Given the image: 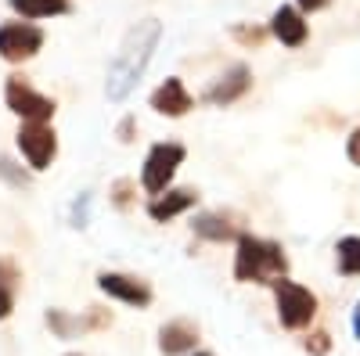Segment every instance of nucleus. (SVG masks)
I'll list each match as a JSON object with an SVG mask.
<instances>
[{"instance_id": "obj_8", "label": "nucleus", "mask_w": 360, "mask_h": 356, "mask_svg": "<svg viewBox=\"0 0 360 356\" xmlns=\"http://www.w3.org/2000/svg\"><path fill=\"white\" fill-rule=\"evenodd\" d=\"M98 288L108 295V299L115 303H127V306H152V288H148V281L134 277V274H119V270H101L98 274Z\"/></svg>"}, {"instance_id": "obj_1", "label": "nucleus", "mask_w": 360, "mask_h": 356, "mask_svg": "<svg viewBox=\"0 0 360 356\" xmlns=\"http://www.w3.org/2000/svg\"><path fill=\"white\" fill-rule=\"evenodd\" d=\"M159 44H162V22L159 18H141L127 29V37L119 40L112 62H108V72H105V98L112 105H123L137 91V83L144 79Z\"/></svg>"}, {"instance_id": "obj_26", "label": "nucleus", "mask_w": 360, "mask_h": 356, "mask_svg": "<svg viewBox=\"0 0 360 356\" xmlns=\"http://www.w3.org/2000/svg\"><path fill=\"white\" fill-rule=\"evenodd\" d=\"M328 4H332V0H295V8L303 11V15H314V11H321Z\"/></svg>"}, {"instance_id": "obj_20", "label": "nucleus", "mask_w": 360, "mask_h": 356, "mask_svg": "<svg viewBox=\"0 0 360 356\" xmlns=\"http://www.w3.org/2000/svg\"><path fill=\"white\" fill-rule=\"evenodd\" d=\"M234 40L245 44V47H259L266 40V29H259V25H234Z\"/></svg>"}, {"instance_id": "obj_6", "label": "nucleus", "mask_w": 360, "mask_h": 356, "mask_svg": "<svg viewBox=\"0 0 360 356\" xmlns=\"http://www.w3.org/2000/svg\"><path fill=\"white\" fill-rule=\"evenodd\" d=\"M44 51V29L33 22H4L0 25V58L8 65H22Z\"/></svg>"}, {"instance_id": "obj_19", "label": "nucleus", "mask_w": 360, "mask_h": 356, "mask_svg": "<svg viewBox=\"0 0 360 356\" xmlns=\"http://www.w3.org/2000/svg\"><path fill=\"white\" fill-rule=\"evenodd\" d=\"M134 191H137L134 180H115L112 184V205H115V209H130V205H134Z\"/></svg>"}, {"instance_id": "obj_14", "label": "nucleus", "mask_w": 360, "mask_h": 356, "mask_svg": "<svg viewBox=\"0 0 360 356\" xmlns=\"http://www.w3.org/2000/svg\"><path fill=\"white\" fill-rule=\"evenodd\" d=\"M195 234L202 237V242H238V237H242V234H238V227L224 216V213H202V216H195Z\"/></svg>"}, {"instance_id": "obj_12", "label": "nucleus", "mask_w": 360, "mask_h": 356, "mask_svg": "<svg viewBox=\"0 0 360 356\" xmlns=\"http://www.w3.org/2000/svg\"><path fill=\"white\" fill-rule=\"evenodd\" d=\"M270 33H274L285 47H303L307 37H310V25H307V18H303L299 8L281 4L274 15H270Z\"/></svg>"}, {"instance_id": "obj_4", "label": "nucleus", "mask_w": 360, "mask_h": 356, "mask_svg": "<svg viewBox=\"0 0 360 356\" xmlns=\"http://www.w3.org/2000/svg\"><path fill=\"white\" fill-rule=\"evenodd\" d=\"M274 303H278V320L288 331H303L310 328V320L317 317V295L303 284H295L288 277H281L274 284Z\"/></svg>"}, {"instance_id": "obj_29", "label": "nucleus", "mask_w": 360, "mask_h": 356, "mask_svg": "<svg viewBox=\"0 0 360 356\" xmlns=\"http://www.w3.org/2000/svg\"><path fill=\"white\" fill-rule=\"evenodd\" d=\"M65 356H79V352H65Z\"/></svg>"}, {"instance_id": "obj_11", "label": "nucleus", "mask_w": 360, "mask_h": 356, "mask_svg": "<svg viewBox=\"0 0 360 356\" xmlns=\"http://www.w3.org/2000/svg\"><path fill=\"white\" fill-rule=\"evenodd\" d=\"M195 345H198V328L184 317L166 320L159 328V352L162 356H191Z\"/></svg>"}, {"instance_id": "obj_15", "label": "nucleus", "mask_w": 360, "mask_h": 356, "mask_svg": "<svg viewBox=\"0 0 360 356\" xmlns=\"http://www.w3.org/2000/svg\"><path fill=\"white\" fill-rule=\"evenodd\" d=\"M11 4V11L15 15H22V18H58V15H69L72 11V4L69 0H8Z\"/></svg>"}, {"instance_id": "obj_17", "label": "nucleus", "mask_w": 360, "mask_h": 356, "mask_svg": "<svg viewBox=\"0 0 360 356\" xmlns=\"http://www.w3.org/2000/svg\"><path fill=\"white\" fill-rule=\"evenodd\" d=\"M47 328L58 335V338H76L86 331V320L83 317H72L65 310H47Z\"/></svg>"}, {"instance_id": "obj_22", "label": "nucleus", "mask_w": 360, "mask_h": 356, "mask_svg": "<svg viewBox=\"0 0 360 356\" xmlns=\"http://www.w3.org/2000/svg\"><path fill=\"white\" fill-rule=\"evenodd\" d=\"M328 349H332V335H328V331H314V335L307 338V352H310V356H324Z\"/></svg>"}, {"instance_id": "obj_27", "label": "nucleus", "mask_w": 360, "mask_h": 356, "mask_svg": "<svg viewBox=\"0 0 360 356\" xmlns=\"http://www.w3.org/2000/svg\"><path fill=\"white\" fill-rule=\"evenodd\" d=\"M353 335H356V342H360V303H356V310H353Z\"/></svg>"}, {"instance_id": "obj_23", "label": "nucleus", "mask_w": 360, "mask_h": 356, "mask_svg": "<svg viewBox=\"0 0 360 356\" xmlns=\"http://www.w3.org/2000/svg\"><path fill=\"white\" fill-rule=\"evenodd\" d=\"M86 209H90V195H83L72 205V227H86Z\"/></svg>"}, {"instance_id": "obj_10", "label": "nucleus", "mask_w": 360, "mask_h": 356, "mask_svg": "<svg viewBox=\"0 0 360 356\" xmlns=\"http://www.w3.org/2000/svg\"><path fill=\"white\" fill-rule=\"evenodd\" d=\"M148 105H152L159 115L166 119H180V115H188L195 108V98L188 94V86L184 79H176V76H166V83H159L152 98H148Z\"/></svg>"}, {"instance_id": "obj_16", "label": "nucleus", "mask_w": 360, "mask_h": 356, "mask_svg": "<svg viewBox=\"0 0 360 356\" xmlns=\"http://www.w3.org/2000/svg\"><path fill=\"white\" fill-rule=\"evenodd\" d=\"M335 263H339V274H346V277H356V274H360V237H356V234L339 237Z\"/></svg>"}, {"instance_id": "obj_21", "label": "nucleus", "mask_w": 360, "mask_h": 356, "mask_svg": "<svg viewBox=\"0 0 360 356\" xmlns=\"http://www.w3.org/2000/svg\"><path fill=\"white\" fill-rule=\"evenodd\" d=\"M15 313V284L0 281V320H8Z\"/></svg>"}, {"instance_id": "obj_28", "label": "nucleus", "mask_w": 360, "mask_h": 356, "mask_svg": "<svg viewBox=\"0 0 360 356\" xmlns=\"http://www.w3.org/2000/svg\"><path fill=\"white\" fill-rule=\"evenodd\" d=\"M191 356H213V352H191Z\"/></svg>"}, {"instance_id": "obj_5", "label": "nucleus", "mask_w": 360, "mask_h": 356, "mask_svg": "<svg viewBox=\"0 0 360 356\" xmlns=\"http://www.w3.org/2000/svg\"><path fill=\"white\" fill-rule=\"evenodd\" d=\"M4 105L22 119V123H51L54 112H58L54 98L40 94L25 76H8V83H4Z\"/></svg>"}, {"instance_id": "obj_7", "label": "nucleus", "mask_w": 360, "mask_h": 356, "mask_svg": "<svg viewBox=\"0 0 360 356\" xmlns=\"http://www.w3.org/2000/svg\"><path fill=\"white\" fill-rule=\"evenodd\" d=\"M15 140H18V152L33 173H44L58 155V133L51 123H22Z\"/></svg>"}, {"instance_id": "obj_2", "label": "nucleus", "mask_w": 360, "mask_h": 356, "mask_svg": "<svg viewBox=\"0 0 360 356\" xmlns=\"http://www.w3.org/2000/svg\"><path fill=\"white\" fill-rule=\"evenodd\" d=\"M288 274V256L278 242L256 234L238 237V252H234V281L242 284H270L274 288Z\"/></svg>"}, {"instance_id": "obj_24", "label": "nucleus", "mask_w": 360, "mask_h": 356, "mask_svg": "<svg viewBox=\"0 0 360 356\" xmlns=\"http://www.w3.org/2000/svg\"><path fill=\"white\" fill-rule=\"evenodd\" d=\"M346 155H349V162L353 166H360V126L349 133V140H346Z\"/></svg>"}, {"instance_id": "obj_13", "label": "nucleus", "mask_w": 360, "mask_h": 356, "mask_svg": "<svg viewBox=\"0 0 360 356\" xmlns=\"http://www.w3.org/2000/svg\"><path fill=\"white\" fill-rule=\"evenodd\" d=\"M195 202H198V195H195L191 187L162 191L159 198H152V202H148V216H152L155 223H166V220H173V216H180V213L195 209Z\"/></svg>"}, {"instance_id": "obj_9", "label": "nucleus", "mask_w": 360, "mask_h": 356, "mask_svg": "<svg viewBox=\"0 0 360 356\" xmlns=\"http://www.w3.org/2000/svg\"><path fill=\"white\" fill-rule=\"evenodd\" d=\"M249 86H252V69L249 65H231L224 76H217L213 83H209V91H205V101L209 105H234V101H242L249 94Z\"/></svg>"}, {"instance_id": "obj_18", "label": "nucleus", "mask_w": 360, "mask_h": 356, "mask_svg": "<svg viewBox=\"0 0 360 356\" xmlns=\"http://www.w3.org/2000/svg\"><path fill=\"white\" fill-rule=\"evenodd\" d=\"M0 176H4L11 187H29V173L15 159H8V155H0Z\"/></svg>"}, {"instance_id": "obj_25", "label": "nucleus", "mask_w": 360, "mask_h": 356, "mask_svg": "<svg viewBox=\"0 0 360 356\" xmlns=\"http://www.w3.org/2000/svg\"><path fill=\"white\" fill-rule=\"evenodd\" d=\"M134 130H137L134 115H127L123 123H119V130H115V133H119V140H123V144H130V140H134Z\"/></svg>"}, {"instance_id": "obj_3", "label": "nucleus", "mask_w": 360, "mask_h": 356, "mask_svg": "<svg viewBox=\"0 0 360 356\" xmlns=\"http://www.w3.org/2000/svg\"><path fill=\"white\" fill-rule=\"evenodd\" d=\"M188 152H184V144H176V140H162V144H152V152L144 155V169H141V187L159 198L162 191H169L173 184V176L176 169L184 166Z\"/></svg>"}]
</instances>
